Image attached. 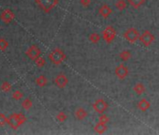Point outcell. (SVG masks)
<instances>
[{
  "instance_id": "f546056e",
  "label": "cell",
  "mask_w": 159,
  "mask_h": 135,
  "mask_svg": "<svg viewBox=\"0 0 159 135\" xmlns=\"http://www.w3.org/2000/svg\"><path fill=\"white\" fill-rule=\"evenodd\" d=\"M81 4L84 7H89L91 4V0H81Z\"/></svg>"
},
{
  "instance_id": "52a82bcc",
  "label": "cell",
  "mask_w": 159,
  "mask_h": 135,
  "mask_svg": "<svg viewBox=\"0 0 159 135\" xmlns=\"http://www.w3.org/2000/svg\"><path fill=\"white\" fill-rule=\"evenodd\" d=\"M93 109L98 113V114H103L109 107L108 102H106L103 99H98L96 101L93 103Z\"/></svg>"
},
{
  "instance_id": "7402d4cb",
  "label": "cell",
  "mask_w": 159,
  "mask_h": 135,
  "mask_svg": "<svg viewBox=\"0 0 159 135\" xmlns=\"http://www.w3.org/2000/svg\"><path fill=\"white\" fill-rule=\"evenodd\" d=\"M115 7L118 11H124L126 9V2L125 0H117V2L115 3Z\"/></svg>"
},
{
  "instance_id": "4316f807",
  "label": "cell",
  "mask_w": 159,
  "mask_h": 135,
  "mask_svg": "<svg viewBox=\"0 0 159 135\" xmlns=\"http://www.w3.org/2000/svg\"><path fill=\"white\" fill-rule=\"evenodd\" d=\"M35 63H36V65H37L39 68H42V67H44V66H45V64H46V60H45V58H44V57L40 56V57H39V58L35 61Z\"/></svg>"
},
{
  "instance_id": "8992f818",
  "label": "cell",
  "mask_w": 159,
  "mask_h": 135,
  "mask_svg": "<svg viewBox=\"0 0 159 135\" xmlns=\"http://www.w3.org/2000/svg\"><path fill=\"white\" fill-rule=\"evenodd\" d=\"M154 40H155V37L153 36V34L148 30L144 31L139 37V41L146 47L150 46L154 41Z\"/></svg>"
},
{
  "instance_id": "83f0119b",
  "label": "cell",
  "mask_w": 159,
  "mask_h": 135,
  "mask_svg": "<svg viewBox=\"0 0 159 135\" xmlns=\"http://www.w3.org/2000/svg\"><path fill=\"white\" fill-rule=\"evenodd\" d=\"M8 122V117L5 116V114H0V126H4Z\"/></svg>"
},
{
  "instance_id": "5b68a950",
  "label": "cell",
  "mask_w": 159,
  "mask_h": 135,
  "mask_svg": "<svg viewBox=\"0 0 159 135\" xmlns=\"http://www.w3.org/2000/svg\"><path fill=\"white\" fill-rule=\"evenodd\" d=\"M116 37V30L112 26H108L104 29L102 33V39L104 40L105 42L111 43Z\"/></svg>"
},
{
  "instance_id": "ffe728a7",
  "label": "cell",
  "mask_w": 159,
  "mask_h": 135,
  "mask_svg": "<svg viewBox=\"0 0 159 135\" xmlns=\"http://www.w3.org/2000/svg\"><path fill=\"white\" fill-rule=\"evenodd\" d=\"M100 40H101V37H100V35L98 34V33H92V34L89 35V40H90L92 43L97 44V43H98V42L100 41Z\"/></svg>"
},
{
  "instance_id": "484cf974",
  "label": "cell",
  "mask_w": 159,
  "mask_h": 135,
  "mask_svg": "<svg viewBox=\"0 0 159 135\" xmlns=\"http://www.w3.org/2000/svg\"><path fill=\"white\" fill-rule=\"evenodd\" d=\"M66 118H67V116L64 112H60L56 115V120L59 121V122H65L66 120Z\"/></svg>"
},
{
  "instance_id": "ac0fdd59",
  "label": "cell",
  "mask_w": 159,
  "mask_h": 135,
  "mask_svg": "<svg viewBox=\"0 0 159 135\" xmlns=\"http://www.w3.org/2000/svg\"><path fill=\"white\" fill-rule=\"evenodd\" d=\"M134 91L137 95H142L145 92V86L141 84V83H138L135 85L134 86Z\"/></svg>"
},
{
  "instance_id": "9a60e30c",
  "label": "cell",
  "mask_w": 159,
  "mask_h": 135,
  "mask_svg": "<svg viewBox=\"0 0 159 135\" xmlns=\"http://www.w3.org/2000/svg\"><path fill=\"white\" fill-rule=\"evenodd\" d=\"M107 124H105V123H102V122H98L96 126H95V128H94V129H95V131L97 132V133H99V134H102V133H104L106 130H107Z\"/></svg>"
},
{
  "instance_id": "2e32d148",
  "label": "cell",
  "mask_w": 159,
  "mask_h": 135,
  "mask_svg": "<svg viewBox=\"0 0 159 135\" xmlns=\"http://www.w3.org/2000/svg\"><path fill=\"white\" fill-rule=\"evenodd\" d=\"M48 84V80L44 75H40L36 79V85L39 87H44Z\"/></svg>"
},
{
  "instance_id": "d4e9b609",
  "label": "cell",
  "mask_w": 159,
  "mask_h": 135,
  "mask_svg": "<svg viewBox=\"0 0 159 135\" xmlns=\"http://www.w3.org/2000/svg\"><path fill=\"white\" fill-rule=\"evenodd\" d=\"M9 47V42L5 39H0V51H5Z\"/></svg>"
},
{
  "instance_id": "4fadbf2b",
  "label": "cell",
  "mask_w": 159,
  "mask_h": 135,
  "mask_svg": "<svg viewBox=\"0 0 159 135\" xmlns=\"http://www.w3.org/2000/svg\"><path fill=\"white\" fill-rule=\"evenodd\" d=\"M87 115H88V113L84 108H78L74 113V116L78 120H84L87 117Z\"/></svg>"
},
{
  "instance_id": "8fae6325",
  "label": "cell",
  "mask_w": 159,
  "mask_h": 135,
  "mask_svg": "<svg viewBox=\"0 0 159 135\" xmlns=\"http://www.w3.org/2000/svg\"><path fill=\"white\" fill-rule=\"evenodd\" d=\"M54 83L55 85L59 87V88H64L66 86V85L68 84V79L67 77L64 74V73H59L55 79H54Z\"/></svg>"
},
{
  "instance_id": "d6986e66",
  "label": "cell",
  "mask_w": 159,
  "mask_h": 135,
  "mask_svg": "<svg viewBox=\"0 0 159 135\" xmlns=\"http://www.w3.org/2000/svg\"><path fill=\"white\" fill-rule=\"evenodd\" d=\"M119 56H120V58H121L123 61H127L128 59H130V58H131L132 54H131V52H130V51H128V50H125V51H122V52L120 53Z\"/></svg>"
},
{
  "instance_id": "6da1fadb",
  "label": "cell",
  "mask_w": 159,
  "mask_h": 135,
  "mask_svg": "<svg viewBox=\"0 0 159 135\" xmlns=\"http://www.w3.org/2000/svg\"><path fill=\"white\" fill-rule=\"evenodd\" d=\"M26 121V116L24 114H12L8 117V122L7 124H9V126L13 128V129H17L20 126H22L24 123H25Z\"/></svg>"
},
{
  "instance_id": "44dd1931",
  "label": "cell",
  "mask_w": 159,
  "mask_h": 135,
  "mask_svg": "<svg viewBox=\"0 0 159 135\" xmlns=\"http://www.w3.org/2000/svg\"><path fill=\"white\" fill-rule=\"evenodd\" d=\"M32 106H33V102H32V100L29 99V98H27V99H25L24 100H23V102H22V107L25 109V110H30L31 108H32Z\"/></svg>"
},
{
  "instance_id": "7a4b0ae2",
  "label": "cell",
  "mask_w": 159,
  "mask_h": 135,
  "mask_svg": "<svg viewBox=\"0 0 159 135\" xmlns=\"http://www.w3.org/2000/svg\"><path fill=\"white\" fill-rule=\"evenodd\" d=\"M48 57H49L50 61L52 64H54V65H60V64H62L66 60V54L61 49L56 48V49H54L53 51H52L49 54V56Z\"/></svg>"
},
{
  "instance_id": "9c48e42d",
  "label": "cell",
  "mask_w": 159,
  "mask_h": 135,
  "mask_svg": "<svg viewBox=\"0 0 159 135\" xmlns=\"http://www.w3.org/2000/svg\"><path fill=\"white\" fill-rule=\"evenodd\" d=\"M114 72H115V75H116L120 80H125V79L127 77L128 73H129V72H128V68H127L126 66H125L124 64L118 65V66L115 68Z\"/></svg>"
},
{
  "instance_id": "3957f363",
  "label": "cell",
  "mask_w": 159,
  "mask_h": 135,
  "mask_svg": "<svg viewBox=\"0 0 159 135\" xmlns=\"http://www.w3.org/2000/svg\"><path fill=\"white\" fill-rule=\"evenodd\" d=\"M139 37H140V34H139V30L134 27L128 28L124 33V38L125 39V40H127L129 43H132V44L136 43L139 40Z\"/></svg>"
},
{
  "instance_id": "30bf717a",
  "label": "cell",
  "mask_w": 159,
  "mask_h": 135,
  "mask_svg": "<svg viewBox=\"0 0 159 135\" xmlns=\"http://www.w3.org/2000/svg\"><path fill=\"white\" fill-rule=\"evenodd\" d=\"M14 17H15L14 12H13L11 10H10V9L4 10V11L2 12L1 15H0V18H1L2 22L5 23V24H11V23L13 21Z\"/></svg>"
},
{
  "instance_id": "ba28073f",
  "label": "cell",
  "mask_w": 159,
  "mask_h": 135,
  "mask_svg": "<svg viewBox=\"0 0 159 135\" xmlns=\"http://www.w3.org/2000/svg\"><path fill=\"white\" fill-rule=\"evenodd\" d=\"M25 54L31 60L36 61L39 57L41 56V50L37 45H31Z\"/></svg>"
},
{
  "instance_id": "f1b7e54d",
  "label": "cell",
  "mask_w": 159,
  "mask_h": 135,
  "mask_svg": "<svg viewBox=\"0 0 159 135\" xmlns=\"http://www.w3.org/2000/svg\"><path fill=\"white\" fill-rule=\"evenodd\" d=\"M109 121H110V118H109L108 115H106V114H101V115H100V117H99V122H102V123L107 124Z\"/></svg>"
},
{
  "instance_id": "277c9868",
  "label": "cell",
  "mask_w": 159,
  "mask_h": 135,
  "mask_svg": "<svg viewBox=\"0 0 159 135\" xmlns=\"http://www.w3.org/2000/svg\"><path fill=\"white\" fill-rule=\"evenodd\" d=\"M36 3L43 12L48 13L58 4V0H36Z\"/></svg>"
},
{
  "instance_id": "603a6c76",
  "label": "cell",
  "mask_w": 159,
  "mask_h": 135,
  "mask_svg": "<svg viewBox=\"0 0 159 135\" xmlns=\"http://www.w3.org/2000/svg\"><path fill=\"white\" fill-rule=\"evenodd\" d=\"M11 88H12L11 85L10 83H8V82H4V83L1 85V90H2L3 92L8 93V92H10V91L11 90Z\"/></svg>"
},
{
  "instance_id": "cb8c5ba5",
  "label": "cell",
  "mask_w": 159,
  "mask_h": 135,
  "mask_svg": "<svg viewBox=\"0 0 159 135\" xmlns=\"http://www.w3.org/2000/svg\"><path fill=\"white\" fill-rule=\"evenodd\" d=\"M12 98H13L15 100H22V99L24 98V94H23V92H22V91H20V90H16V91H14V92H13V94H12Z\"/></svg>"
},
{
  "instance_id": "e0dca14e",
  "label": "cell",
  "mask_w": 159,
  "mask_h": 135,
  "mask_svg": "<svg viewBox=\"0 0 159 135\" xmlns=\"http://www.w3.org/2000/svg\"><path fill=\"white\" fill-rule=\"evenodd\" d=\"M127 1L134 9H139L145 3V0H127Z\"/></svg>"
},
{
  "instance_id": "7c38bea8",
  "label": "cell",
  "mask_w": 159,
  "mask_h": 135,
  "mask_svg": "<svg viewBox=\"0 0 159 135\" xmlns=\"http://www.w3.org/2000/svg\"><path fill=\"white\" fill-rule=\"evenodd\" d=\"M98 12H99V14H100L103 18H108V17L111 14L112 10L111 9V7H110V6H108V5H106V4H104V5H102V6L99 8Z\"/></svg>"
},
{
  "instance_id": "5bb4252c",
  "label": "cell",
  "mask_w": 159,
  "mask_h": 135,
  "mask_svg": "<svg viewBox=\"0 0 159 135\" xmlns=\"http://www.w3.org/2000/svg\"><path fill=\"white\" fill-rule=\"evenodd\" d=\"M151 107V103L146 100V99H142L139 101L138 103V108L139 110H140L141 112H146L147 110H149V108Z\"/></svg>"
}]
</instances>
